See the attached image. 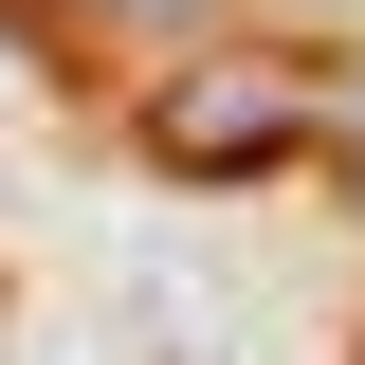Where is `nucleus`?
Masks as SVG:
<instances>
[{
  "mask_svg": "<svg viewBox=\"0 0 365 365\" xmlns=\"http://www.w3.org/2000/svg\"><path fill=\"white\" fill-rule=\"evenodd\" d=\"M274 146H311V91L256 73V55H182V91H165V165H182V182H256Z\"/></svg>",
  "mask_w": 365,
  "mask_h": 365,
  "instance_id": "f257e3e1",
  "label": "nucleus"
},
{
  "mask_svg": "<svg viewBox=\"0 0 365 365\" xmlns=\"http://www.w3.org/2000/svg\"><path fill=\"white\" fill-rule=\"evenodd\" d=\"M128 311H146V365H274L256 329H237V292H165V274H146Z\"/></svg>",
  "mask_w": 365,
  "mask_h": 365,
  "instance_id": "f03ea898",
  "label": "nucleus"
},
{
  "mask_svg": "<svg viewBox=\"0 0 365 365\" xmlns=\"http://www.w3.org/2000/svg\"><path fill=\"white\" fill-rule=\"evenodd\" d=\"M19 19H73V37H182V55H220V0H19Z\"/></svg>",
  "mask_w": 365,
  "mask_h": 365,
  "instance_id": "7ed1b4c3",
  "label": "nucleus"
}]
</instances>
